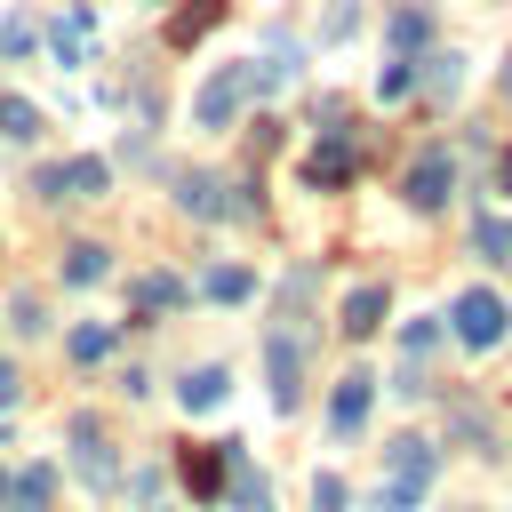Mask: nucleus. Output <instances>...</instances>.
Segmentation results:
<instances>
[{
    "mask_svg": "<svg viewBox=\"0 0 512 512\" xmlns=\"http://www.w3.org/2000/svg\"><path fill=\"white\" fill-rule=\"evenodd\" d=\"M312 512H344V480H336V472L312 480Z\"/></svg>",
    "mask_w": 512,
    "mask_h": 512,
    "instance_id": "nucleus-29",
    "label": "nucleus"
},
{
    "mask_svg": "<svg viewBox=\"0 0 512 512\" xmlns=\"http://www.w3.org/2000/svg\"><path fill=\"white\" fill-rule=\"evenodd\" d=\"M448 192H456V160H448L440 144L416 152V168H408V200H416V208H440Z\"/></svg>",
    "mask_w": 512,
    "mask_h": 512,
    "instance_id": "nucleus-8",
    "label": "nucleus"
},
{
    "mask_svg": "<svg viewBox=\"0 0 512 512\" xmlns=\"http://www.w3.org/2000/svg\"><path fill=\"white\" fill-rule=\"evenodd\" d=\"M48 40H56V56H64V64H80V56L96 48V16H88V8H64Z\"/></svg>",
    "mask_w": 512,
    "mask_h": 512,
    "instance_id": "nucleus-13",
    "label": "nucleus"
},
{
    "mask_svg": "<svg viewBox=\"0 0 512 512\" xmlns=\"http://www.w3.org/2000/svg\"><path fill=\"white\" fill-rule=\"evenodd\" d=\"M176 472H184V488H192V496H216L232 464H224V448H184V456H176Z\"/></svg>",
    "mask_w": 512,
    "mask_h": 512,
    "instance_id": "nucleus-12",
    "label": "nucleus"
},
{
    "mask_svg": "<svg viewBox=\"0 0 512 512\" xmlns=\"http://www.w3.org/2000/svg\"><path fill=\"white\" fill-rule=\"evenodd\" d=\"M216 24H224V0H192V8L168 16V48H192V40H208Z\"/></svg>",
    "mask_w": 512,
    "mask_h": 512,
    "instance_id": "nucleus-11",
    "label": "nucleus"
},
{
    "mask_svg": "<svg viewBox=\"0 0 512 512\" xmlns=\"http://www.w3.org/2000/svg\"><path fill=\"white\" fill-rule=\"evenodd\" d=\"M0 512H8V472H0Z\"/></svg>",
    "mask_w": 512,
    "mask_h": 512,
    "instance_id": "nucleus-33",
    "label": "nucleus"
},
{
    "mask_svg": "<svg viewBox=\"0 0 512 512\" xmlns=\"http://www.w3.org/2000/svg\"><path fill=\"white\" fill-rule=\"evenodd\" d=\"M376 328H384V288L368 280V288L344 296V336H376Z\"/></svg>",
    "mask_w": 512,
    "mask_h": 512,
    "instance_id": "nucleus-14",
    "label": "nucleus"
},
{
    "mask_svg": "<svg viewBox=\"0 0 512 512\" xmlns=\"http://www.w3.org/2000/svg\"><path fill=\"white\" fill-rule=\"evenodd\" d=\"M240 104H248V64H224V72H208V80H200L192 120H200V128H232V120H240Z\"/></svg>",
    "mask_w": 512,
    "mask_h": 512,
    "instance_id": "nucleus-4",
    "label": "nucleus"
},
{
    "mask_svg": "<svg viewBox=\"0 0 512 512\" xmlns=\"http://www.w3.org/2000/svg\"><path fill=\"white\" fill-rule=\"evenodd\" d=\"M496 176H504V192H512V152H504V160H496Z\"/></svg>",
    "mask_w": 512,
    "mask_h": 512,
    "instance_id": "nucleus-32",
    "label": "nucleus"
},
{
    "mask_svg": "<svg viewBox=\"0 0 512 512\" xmlns=\"http://www.w3.org/2000/svg\"><path fill=\"white\" fill-rule=\"evenodd\" d=\"M456 80H464V56H424V88L432 96H456Z\"/></svg>",
    "mask_w": 512,
    "mask_h": 512,
    "instance_id": "nucleus-24",
    "label": "nucleus"
},
{
    "mask_svg": "<svg viewBox=\"0 0 512 512\" xmlns=\"http://www.w3.org/2000/svg\"><path fill=\"white\" fill-rule=\"evenodd\" d=\"M200 288H208L216 304H240V296H248V272H240V264H208V272H200Z\"/></svg>",
    "mask_w": 512,
    "mask_h": 512,
    "instance_id": "nucleus-21",
    "label": "nucleus"
},
{
    "mask_svg": "<svg viewBox=\"0 0 512 512\" xmlns=\"http://www.w3.org/2000/svg\"><path fill=\"white\" fill-rule=\"evenodd\" d=\"M352 168H360V160H352V128L328 112V128H320V144H312V160H304V184H312V192H344Z\"/></svg>",
    "mask_w": 512,
    "mask_h": 512,
    "instance_id": "nucleus-2",
    "label": "nucleus"
},
{
    "mask_svg": "<svg viewBox=\"0 0 512 512\" xmlns=\"http://www.w3.org/2000/svg\"><path fill=\"white\" fill-rule=\"evenodd\" d=\"M112 352V320H80L72 328V360H104Z\"/></svg>",
    "mask_w": 512,
    "mask_h": 512,
    "instance_id": "nucleus-23",
    "label": "nucleus"
},
{
    "mask_svg": "<svg viewBox=\"0 0 512 512\" xmlns=\"http://www.w3.org/2000/svg\"><path fill=\"white\" fill-rule=\"evenodd\" d=\"M472 240H480V256H488V264H512V216H496V208H488V216L472 224Z\"/></svg>",
    "mask_w": 512,
    "mask_h": 512,
    "instance_id": "nucleus-18",
    "label": "nucleus"
},
{
    "mask_svg": "<svg viewBox=\"0 0 512 512\" xmlns=\"http://www.w3.org/2000/svg\"><path fill=\"white\" fill-rule=\"evenodd\" d=\"M432 336H440V320H408V328H400V352H408V360H424V352H432Z\"/></svg>",
    "mask_w": 512,
    "mask_h": 512,
    "instance_id": "nucleus-26",
    "label": "nucleus"
},
{
    "mask_svg": "<svg viewBox=\"0 0 512 512\" xmlns=\"http://www.w3.org/2000/svg\"><path fill=\"white\" fill-rule=\"evenodd\" d=\"M408 88H416V72H408V64H384V72H376V96H384V104H400Z\"/></svg>",
    "mask_w": 512,
    "mask_h": 512,
    "instance_id": "nucleus-25",
    "label": "nucleus"
},
{
    "mask_svg": "<svg viewBox=\"0 0 512 512\" xmlns=\"http://www.w3.org/2000/svg\"><path fill=\"white\" fill-rule=\"evenodd\" d=\"M352 24H360V8H352V0H336V8H328V40H344Z\"/></svg>",
    "mask_w": 512,
    "mask_h": 512,
    "instance_id": "nucleus-30",
    "label": "nucleus"
},
{
    "mask_svg": "<svg viewBox=\"0 0 512 512\" xmlns=\"http://www.w3.org/2000/svg\"><path fill=\"white\" fill-rule=\"evenodd\" d=\"M0 136H8V144H32V136H40V112H32L24 96H0Z\"/></svg>",
    "mask_w": 512,
    "mask_h": 512,
    "instance_id": "nucleus-20",
    "label": "nucleus"
},
{
    "mask_svg": "<svg viewBox=\"0 0 512 512\" xmlns=\"http://www.w3.org/2000/svg\"><path fill=\"white\" fill-rule=\"evenodd\" d=\"M104 272H112V264H104V248H96V240H80V248H64V280H72V288H96Z\"/></svg>",
    "mask_w": 512,
    "mask_h": 512,
    "instance_id": "nucleus-17",
    "label": "nucleus"
},
{
    "mask_svg": "<svg viewBox=\"0 0 512 512\" xmlns=\"http://www.w3.org/2000/svg\"><path fill=\"white\" fill-rule=\"evenodd\" d=\"M64 440H72V472H80L88 488H112V480H120V456H112V440H104V424H96L88 408L64 424Z\"/></svg>",
    "mask_w": 512,
    "mask_h": 512,
    "instance_id": "nucleus-3",
    "label": "nucleus"
},
{
    "mask_svg": "<svg viewBox=\"0 0 512 512\" xmlns=\"http://www.w3.org/2000/svg\"><path fill=\"white\" fill-rule=\"evenodd\" d=\"M368 400H376V376H368V368H352V376H344V384L328 392V424H336V432L352 440V432L368 424Z\"/></svg>",
    "mask_w": 512,
    "mask_h": 512,
    "instance_id": "nucleus-9",
    "label": "nucleus"
},
{
    "mask_svg": "<svg viewBox=\"0 0 512 512\" xmlns=\"http://www.w3.org/2000/svg\"><path fill=\"white\" fill-rule=\"evenodd\" d=\"M424 488H432V440H416V432L384 440V480H376V504H384V512H416V504H424Z\"/></svg>",
    "mask_w": 512,
    "mask_h": 512,
    "instance_id": "nucleus-1",
    "label": "nucleus"
},
{
    "mask_svg": "<svg viewBox=\"0 0 512 512\" xmlns=\"http://www.w3.org/2000/svg\"><path fill=\"white\" fill-rule=\"evenodd\" d=\"M128 304H144V312H168V304H184V288H176L168 272H144V280L128 288Z\"/></svg>",
    "mask_w": 512,
    "mask_h": 512,
    "instance_id": "nucleus-19",
    "label": "nucleus"
},
{
    "mask_svg": "<svg viewBox=\"0 0 512 512\" xmlns=\"http://www.w3.org/2000/svg\"><path fill=\"white\" fill-rule=\"evenodd\" d=\"M432 40V8H400L392 16V48H424Z\"/></svg>",
    "mask_w": 512,
    "mask_h": 512,
    "instance_id": "nucleus-22",
    "label": "nucleus"
},
{
    "mask_svg": "<svg viewBox=\"0 0 512 512\" xmlns=\"http://www.w3.org/2000/svg\"><path fill=\"white\" fill-rule=\"evenodd\" d=\"M224 392H232V376H224V368H192V376L176 384V400H184V416H200V408H216Z\"/></svg>",
    "mask_w": 512,
    "mask_h": 512,
    "instance_id": "nucleus-15",
    "label": "nucleus"
},
{
    "mask_svg": "<svg viewBox=\"0 0 512 512\" xmlns=\"http://www.w3.org/2000/svg\"><path fill=\"white\" fill-rule=\"evenodd\" d=\"M104 184H112V168H104V160H64V168H48V176H40V192H48V200H56V192H64V200H96Z\"/></svg>",
    "mask_w": 512,
    "mask_h": 512,
    "instance_id": "nucleus-10",
    "label": "nucleus"
},
{
    "mask_svg": "<svg viewBox=\"0 0 512 512\" xmlns=\"http://www.w3.org/2000/svg\"><path fill=\"white\" fill-rule=\"evenodd\" d=\"M48 496H56V472L48 464H32V472L8 480V512H48Z\"/></svg>",
    "mask_w": 512,
    "mask_h": 512,
    "instance_id": "nucleus-16",
    "label": "nucleus"
},
{
    "mask_svg": "<svg viewBox=\"0 0 512 512\" xmlns=\"http://www.w3.org/2000/svg\"><path fill=\"white\" fill-rule=\"evenodd\" d=\"M264 376H272V408H296L304 400V352H296V328L288 320L264 336Z\"/></svg>",
    "mask_w": 512,
    "mask_h": 512,
    "instance_id": "nucleus-5",
    "label": "nucleus"
},
{
    "mask_svg": "<svg viewBox=\"0 0 512 512\" xmlns=\"http://www.w3.org/2000/svg\"><path fill=\"white\" fill-rule=\"evenodd\" d=\"M456 336H464L472 352H488V344L504 336V304H496L488 288H464V296H456Z\"/></svg>",
    "mask_w": 512,
    "mask_h": 512,
    "instance_id": "nucleus-7",
    "label": "nucleus"
},
{
    "mask_svg": "<svg viewBox=\"0 0 512 512\" xmlns=\"http://www.w3.org/2000/svg\"><path fill=\"white\" fill-rule=\"evenodd\" d=\"M8 408H16V368L0 360V416H8Z\"/></svg>",
    "mask_w": 512,
    "mask_h": 512,
    "instance_id": "nucleus-31",
    "label": "nucleus"
},
{
    "mask_svg": "<svg viewBox=\"0 0 512 512\" xmlns=\"http://www.w3.org/2000/svg\"><path fill=\"white\" fill-rule=\"evenodd\" d=\"M176 208L200 216V224H216V216H248V200H232L224 176H176Z\"/></svg>",
    "mask_w": 512,
    "mask_h": 512,
    "instance_id": "nucleus-6",
    "label": "nucleus"
},
{
    "mask_svg": "<svg viewBox=\"0 0 512 512\" xmlns=\"http://www.w3.org/2000/svg\"><path fill=\"white\" fill-rule=\"evenodd\" d=\"M232 496H240V512H272V488H264V480H248V472L232 480Z\"/></svg>",
    "mask_w": 512,
    "mask_h": 512,
    "instance_id": "nucleus-28",
    "label": "nucleus"
},
{
    "mask_svg": "<svg viewBox=\"0 0 512 512\" xmlns=\"http://www.w3.org/2000/svg\"><path fill=\"white\" fill-rule=\"evenodd\" d=\"M24 48H32V16H8L0 24V56H24Z\"/></svg>",
    "mask_w": 512,
    "mask_h": 512,
    "instance_id": "nucleus-27",
    "label": "nucleus"
}]
</instances>
